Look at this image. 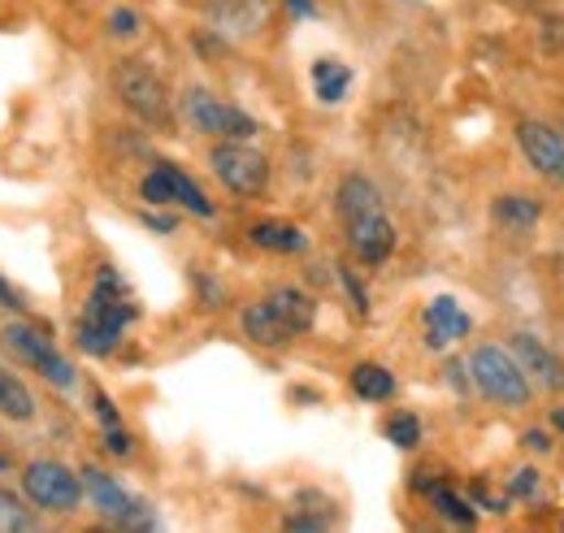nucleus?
<instances>
[{
	"mask_svg": "<svg viewBox=\"0 0 564 533\" xmlns=\"http://www.w3.org/2000/svg\"><path fill=\"white\" fill-rule=\"evenodd\" d=\"M469 330H474V322H469V313L452 295H434L430 300V308H425V342L430 347L456 342V338H465Z\"/></svg>",
	"mask_w": 564,
	"mask_h": 533,
	"instance_id": "13",
	"label": "nucleus"
},
{
	"mask_svg": "<svg viewBox=\"0 0 564 533\" xmlns=\"http://www.w3.org/2000/svg\"><path fill=\"white\" fill-rule=\"evenodd\" d=\"M430 490V499H434V508H438V516H447L452 525H478V503H469V499H460L452 486H443V481H434V486H425Z\"/></svg>",
	"mask_w": 564,
	"mask_h": 533,
	"instance_id": "22",
	"label": "nucleus"
},
{
	"mask_svg": "<svg viewBox=\"0 0 564 533\" xmlns=\"http://www.w3.org/2000/svg\"><path fill=\"white\" fill-rule=\"evenodd\" d=\"M248 239L257 243V248H265V252H304L308 248V235L295 226V221H279V217H270V221H257L252 230H248Z\"/></svg>",
	"mask_w": 564,
	"mask_h": 533,
	"instance_id": "16",
	"label": "nucleus"
},
{
	"mask_svg": "<svg viewBox=\"0 0 564 533\" xmlns=\"http://www.w3.org/2000/svg\"><path fill=\"white\" fill-rule=\"evenodd\" d=\"M387 438H391L395 447H404V452H413V447L422 443V421H417L413 412H395V416L387 421Z\"/></svg>",
	"mask_w": 564,
	"mask_h": 533,
	"instance_id": "26",
	"label": "nucleus"
},
{
	"mask_svg": "<svg viewBox=\"0 0 564 533\" xmlns=\"http://www.w3.org/2000/svg\"><path fill=\"white\" fill-rule=\"evenodd\" d=\"M344 226H348V243H352V252L365 261V265H387V261H391V252H395V226H391L387 208L365 213V217H352V221H344Z\"/></svg>",
	"mask_w": 564,
	"mask_h": 533,
	"instance_id": "11",
	"label": "nucleus"
},
{
	"mask_svg": "<svg viewBox=\"0 0 564 533\" xmlns=\"http://www.w3.org/2000/svg\"><path fill=\"white\" fill-rule=\"evenodd\" d=\"M170 178H174V204L192 208L196 217H213V204H209V196L196 187V178H187L178 165H170Z\"/></svg>",
	"mask_w": 564,
	"mask_h": 533,
	"instance_id": "25",
	"label": "nucleus"
},
{
	"mask_svg": "<svg viewBox=\"0 0 564 533\" xmlns=\"http://www.w3.org/2000/svg\"><path fill=\"white\" fill-rule=\"evenodd\" d=\"M491 217L495 226H503V230H534L539 221H543V204L534 200V196H521V192H512V196H499L491 204Z\"/></svg>",
	"mask_w": 564,
	"mask_h": 533,
	"instance_id": "17",
	"label": "nucleus"
},
{
	"mask_svg": "<svg viewBox=\"0 0 564 533\" xmlns=\"http://www.w3.org/2000/svg\"><path fill=\"white\" fill-rule=\"evenodd\" d=\"M517 143H521V152H525V161H530V170H534V174H543V178H556V183H561L564 131L547 127V122L525 118V122L517 127Z\"/></svg>",
	"mask_w": 564,
	"mask_h": 533,
	"instance_id": "10",
	"label": "nucleus"
},
{
	"mask_svg": "<svg viewBox=\"0 0 564 533\" xmlns=\"http://www.w3.org/2000/svg\"><path fill=\"white\" fill-rule=\"evenodd\" d=\"M265 300L279 308V317L295 334L313 330V322H317V300H313V295H304L300 286H279V291H270Z\"/></svg>",
	"mask_w": 564,
	"mask_h": 533,
	"instance_id": "15",
	"label": "nucleus"
},
{
	"mask_svg": "<svg viewBox=\"0 0 564 533\" xmlns=\"http://www.w3.org/2000/svg\"><path fill=\"white\" fill-rule=\"evenodd\" d=\"M183 113H187V122H192L196 131L217 134V139H252V134H257V118H252V113H243V109L217 100L205 87H192V91L183 96Z\"/></svg>",
	"mask_w": 564,
	"mask_h": 533,
	"instance_id": "8",
	"label": "nucleus"
},
{
	"mask_svg": "<svg viewBox=\"0 0 564 533\" xmlns=\"http://www.w3.org/2000/svg\"><path fill=\"white\" fill-rule=\"evenodd\" d=\"M140 13H135V9H113V13H109V31H113V35H122V40H135V35H140Z\"/></svg>",
	"mask_w": 564,
	"mask_h": 533,
	"instance_id": "27",
	"label": "nucleus"
},
{
	"mask_svg": "<svg viewBox=\"0 0 564 533\" xmlns=\"http://www.w3.org/2000/svg\"><path fill=\"white\" fill-rule=\"evenodd\" d=\"M512 356L521 360V369H530L547 391H564V360L556 351H547L530 330L512 334Z\"/></svg>",
	"mask_w": 564,
	"mask_h": 533,
	"instance_id": "12",
	"label": "nucleus"
},
{
	"mask_svg": "<svg viewBox=\"0 0 564 533\" xmlns=\"http://www.w3.org/2000/svg\"><path fill=\"white\" fill-rule=\"evenodd\" d=\"M243 334H248L257 347H282V342L295 338V330L282 322L279 308H274L270 300H257V304L243 308Z\"/></svg>",
	"mask_w": 564,
	"mask_h": 533,
	"instance_id": "14",
	"label": "nucleus"
},
{
	"mask_svg": "<svg viewBox=\"0 0 564 533\" xmlns=\"http://www.w3.org/2000/svg\"><path fill=\"white\" fill-rule=\"evenodd\" d=\"M539 490V472L534 468H517V477L508 481V499H530Z\"/></svg>",
	"mask_w": 564,
	"mask_h": 533,
	"instance_id": "28",
	"label": "nucleus"
},
{
	"mask_svg": "<svg viewBox=\"0 0 564 533\" xmlns=\"http://www.w3.org/2000/svg\"><path fill=\"white\" fill-rule=\"evenodd\" d=\"M469 382L499 407H525L530 403V378L521 369V360L512 356V347H499V342H482L469 351Z\"/></svg>",
	"mask_w": 564,
	"mask_h": 533,
	"instance_id": "2",
	"label": "nucleus"
},
{
	"mask_svg": "<svg viewBox=\"0 0 564 533\" xmlns=\"http://www.w3.org/2000/svg\"><path fill=\"white\" fill-rule=\"evenodd\" d=\"M148 226H152L156 235H170V230H174V217H148Z\"/></svg>",
	"mask_w": 564,
	"mask_h": 533,
	"instance_id": "34",
	"label": "nucleus"
},
{
	"mask_svg": "<svg viewBox=\"0 0 564 533\" xmlns=\"http://www.w3.org/2000/svg\"><path fill=\"white\" fill-rule=\"evenodd\" d=\"M335 204H339V217L352 221V217H365V213H378V208H382V196H378V187H373L365 174H348V178L339 183V192H335Z\"/></svg>",
	"mask_w": 564,
	"mask_h": 533,
	"instance_id": "18",
	"label": "nucleus"
},
{
	"mask_svg": "<svg viewBox=\"0 0 564 533\" xmlns=\"http://www.w3.org/2000/svg\"><path fill=\"white\" fill-rule=\"evenodd\" d=\"M35 525H40L35 512H31L13 490L0 486V533H31Z\"/></svg>",
	"mask_w": 564,
	"mask_h": 533,
	"instance_id": "24",
	"label": "nucleus"
},
{
	"mask_svg": "<svg viewBox=\"0 0 564 533\" xmlns=\"http://www.w3.org/2000/svg\"><path fill=\"white\" fill-rule=\"evenodd\" d=\"M91 403H96V416H100V425H105V447H109L113 456H131V434L122 429L118 407L109 403V395H105V391H96V395H91Z\"/></svg>",
	"mask_w": 564,
	"mask_h": 533,
	"instance_id": "23",
	"label": "nucleus"
},
{
	"mask_svg": "<svg viewBox=\"0 0 564 533\" xmlns=\"http://www.w3.org/2000/svg\"><path fill=\"white\" fill-rule=\"evenodd\" d=\"M113 91L118 100L148 127H170V91L161 83L156 69H148L143 62H122L113 69Z\"/></svg>",
	"mask_w": 564,
	"mask_h": 533,
	"instance_id": "3",
	"label": "nucleus"
},
{
	"mask_svg": "<svg viewBox=\"0 0 564 533\" xmlns=\"http://www.w3.org/2000/svg\"><path fill=\"white\" fill-rule=\"evenodd\" d=\"M286 4H291V13H300V18H313V13H317L313 0H286Z\"/></svg>",
	"mask_w": 564,
	"mask_h": 533,
	"instance_id": "33",
	"label": "nucleus"
},
{
	"mask_svg": "<svg viewBox=\"0 0 564 533\" xmlns=\"http://www.w3.org/2000/svg\"><path fill=\"white\" fill-rule=\"evenodd\" d=\"M525 443H530L534 452H547V447H552V438H547L543 429H530V434H525Z\"/></svg>",
	"mask_w": 564,
	"mask_h": 533,
	"instance_id": "32",
	"label": "nucleus"
},
{
	"mask_svg": "<svg viewBox=\"0 0 564 533\" xmlns=\"http://www.w3.org/2000/svg\"><path fill=\"white\" fill-rule=\"evenodd\" d=\"M209 165L213 174L221 178V187L235 192V196L252 200V196H261L270 187V161L257 148H248L243 139H221L209 152Z\"/></svg>",
	"mask_w": 564,
	"mask_h": 533,
	"instance_id": "4",
	"label": "nucleus"
},
{
	"mask_svg": "<svg viewBox=\"0 0 564 533\" xmlns=\"http://www.w3.org/2000/svg\"><path fill=\"white\" fill-rule=\"evenodd\" d=\"M561 183H564V170H561Z\"/></svg>",
	"mask_w": 564,
	"mask_h": 533,
	"instance_id": "36",
	"label": "nucleus"
},
{
	"mask_svg": "<svg viewBox=\"0 0 564 533\" xmlns=\"http://www.w3.org/2000/svg\"><path fill=\"white\" fill-rule=\"evenodd\" d=\"M348 87H352V69L344 62H335V57L313 62V91H317L322 105H339L348 96Z\"/></svg>",
	"mask_w": 564,
	"mask_h": 533,
	"instance_id": "19",
	"label": "nucleus"
},
{
	"mask_svg": "<svg viewBox=\"0 0 564 533\" xmlns=\"http://www.w3.org/2000/svg\"><path fill=\"white\" fill-rule=\"evenodd\" d=\"M286 530H330V516H308V512H300V516H286Z\"/></svg>",
	"mask_w": 564,
	"mask_h": 533,
	"instance_id": "29",
	"label": "nucleus"
},
{
	"mask_svg": "<svg viewBox=\"0 0 564 533\" xmlns=\"http://www.w3.org/2000/svg\"><path fill=\"white\" fill-rule=\"evenodd\" d=\"M0 412L13 421H31L35 416V395L22 387V378L13 369L0 365Z\"/></svg>",
	"mask_w": 564,
	"mask_h": 533,
	"instance_id": "21",
	"label": "nucleus"
},
{
	"mask_svg": "<svg viewBox=\"0 0 564 533\" xmlns=\"http://www.w3.org/2000/svg\"><path fill=\"white\" fill-rule=\"evenodd\" d=\"M22 490L40 512H74L83 503V477L57 460H35L22 472Z\"/></svg>",
	"mask_w": 564,
	"mask_h": 533,
	"instance_id": "7",
	"label": "nucleus"
},
{
	"mask_svg": "<svg viewBox=\"0 0 564 533\" xmlns=\"http://www.w3.org/2000/svg\"><path fill=\"white\" fill-rule=\"evenodd\" d=\"M352 391L365 403H387V400H395V378H391V369L365 360V365L352 369Z\"/></svg>",
	"mask_w": 564,
	"mask_h": 533,
	"instance_id": "20",
	"label": "nucleus"
},
{
	"mask_svg": "<svg viewBox=\"0 0 564 533\" xmlns=\"http://www.w3.org/2000/svg\"><path fill=\"white\" fill-rule=\"evenodd\" d=\"M552 425H556V429L564 434V407H556V412H552Z\"/></svg>",
	"mask_w": 564,
	"mask_h": 533,
	"instance_id": "35",
	"label": "nucleus"
},
{
	"mask_svg": "<svg viewBox=\"0 0 564 533\" xmlns=\"http://www.w3.org/2000/svg\"><path fill=\"white\" fill-rule=\"evenodd\" d=\"M339 278H344V286H348V291H352L356 308H360V313H369V300H365V286H360V282H356V278H352V273H348V269H344V273H339Z\"/></svg>",
	"mask_w": 564,
	"mask_h": 533,
	"instance_id": "31",
	"label": "nucleus"
},
{
	"mask_svg": "<svg viewBox=\"0 0 564 533\" xmlns=\"http://www.w3.org/2000/svg\"><path fill=\"white\" fill-rule=\"evenodd\" d=\"M0 342H4V351H9L13 360L31 365V369H35L40 378H48L53 387H74L70 360L53 347V338L44 330H35V326H26V322H9V326L0 330Z\"/></svg>",
	"mask_w": 564,
	"mask_h": 533,
	"instance_id": "5",
	"label": "nucleus"
},
{
	"mask_svg": "<svg viewBox=\"0 0 564 533\" xmlns=\"http://www.w3.org/2000/svg\"><path fill=\"white\" fill-rule=\"evenodd\" d=\"M83 494L96 503V512L109 521V525H118V530H152L156 525V516H152V508L135 499L131 490H122L105 468H83Z\"/></svg>",
	"mask_w": 564,
	"mask_h": 533,
	"instance_id": "6",
	"label": "nucleus"
},
{
	"mask_svg": "<svg viewBox=\"0 0 564 533\" xmlns=\"http://www.w3.org/2000/svg\"><path fill=\"white\" fill-rule=\"evenodd\" d=\"M205 18H209L213 31L230 35V40H252V35H261L270 26L274 4L270 0H209Z\"/></svg>",
	"mask_w": 564,
	"mask_h": 533,
	"instance_id": "9",
	"label": "nucleus"
},
{
	"mask_svg": "<svg viewBox=\"0 0 564 533\" xmlns=\"http://www.w3.org/2000/svg\"><path fill=\"white\" fill-rule=\"evenodd\" d=\"M0 308H9V313H22V308H26V304L18 300V291H13L4 278H0Z\"/></svg>",
	"mask_w": 564,
	"mask_h": 533,
	"instance_id": "30",
	"label": "nucleus"
},
{
	"mask_svg": "<svg viewBox=\"0 0 564 533\" xmlns=\"http://www.w3.org/2000/svg\"><path fill=\"white\" fill-rule=\"evenodd\" d=\"M135 317H140V308H135L127 282L113 269H100L96 273V286H91V295L83 304V317H78V334L74 338H78V347L87 356H109L122 342V330Z\"/></svg>",
	"mask_w": 564,
	"mask_h": 533,
	"instance_id": "1",
	"label": "nucleus"
}]
</instances>
